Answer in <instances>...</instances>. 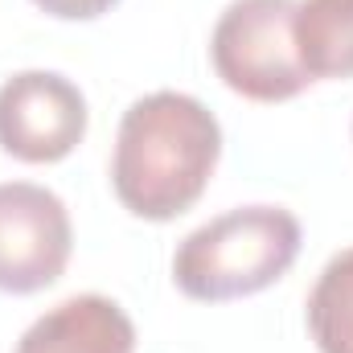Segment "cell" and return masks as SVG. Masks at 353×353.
<instances>
[{
    "mask_svg": "<svg viewBox=\"0 0 353 353\" xmlns=\"http://www.w3.org/2000/svg\"><path fill=\"white\" fill-rule=\"evenodd\" d=\"M304 230L283 205H239L181 239L173 283L201 304L243 300L283 279L300 255Z\"/></svg>",
    "mask_w": 353,
    "mask_h": 353,
    "instance_id": "7a4b0ae2",
    "label": "cell"
},
{
    "mask_svg": "<svg viewBox=\"0 0 353 353\" xmlns=\"http://www.w3.org/2000/svg\"><path fill=\"white\" fill-rule=\"evenodd\" d=\"M292 33L312 83L353 79V0H296Z\"/></svg>",
    "mask_w": 353,
    "mask_h": 353,
    "instance_id": "52a82bcc",
    "label": "cell"
},
{
    "mask_svg": "<svg viewBox=\"0 0 353 353\" xmlns=\"http://www.w3.org/2000/svg\"><path fill=\"white\" fill-rule=\"evenodd\" d=\"M222 157V128L214 111L181 90L136 99L115 136L111 189L119 205L144 222H173L193 210Z\"/></svg>",
    "mask_w": 353,
    "mask_h": 353,
    "instance_id": "6da1fadb",
    "label": "cell"
},
{
    "mask_svg": "<svg viewBox=\"0 0 353 353\" xmlns=\"http://www.w3.org/2000/svg\"><path fill=\"white\" fill-rule=\"evenodd\" d=\"M46 17H58V21H94L103 12H111L119 0H33Z\"/></svg>",
    "mask_w": 353,
    "mask_h": 353,
    "instance_id": "9c48e42d",
    "label": "cell"
},
{
    "mask_svg": "<svg viewBox=\"0 0 353 353\" xmlns=\"http://www.w3.org/2000/svg\"><path fill=\"white\" fill-rule=\"evenodd\" d=\"M308 333L321 353H353V247L316 275L308 292Z\"/></svg>",
    "mask_w": 353,
    "mask_h": 353,
    "instance_id": "ba28073f",
    "label": "cell"
},
{
    "mask_svg": "<svg viewBox=\"0 0 353 353\" xmlns=\"http://www.w3.org/2000/svg\"><path fill=\"white\" fill-rule=\"evenodd\" d=\"M74 251L66 201L33 181L0 185V292L33 296L62 279Z\"/></svg>",
    "mask_w": 353,
    "mask_h": 353,
    "instance_id": "277c9868",
    "label": "cell"
},
{
    "mask_svg": "<svg viewBox=\"0 0 353 353\" xmlns=\"http://www.w3.org/2000/svg\"><path fill=\"white\" fill-rule=\"evenodd\" d=\"M12 353H136V325L111 296L83 292L37 316Z\"/></svg>",
    "mask_w": 353,
    "mask_h": 353,
    "instance_id": "8992f818",
    "label": "cell"
},
{
    "mask_svg": "<svg viewBox=\"0 0 353 353\" xmlns=\"http://www.w3.org/2000/svg\"><path fill=\"white\" fill-rule=\"evenodd\" d=\"M292 21L296 0H230L210 33L214 74L251 103H288L308 90Z\"/></svg>",
    "mask_w": 353,
    "mask_h": 353,
    "instance_id": "3957f363",
    "label": "cell"
},
{
    "mask_svg": "<svg viewBox=\"0 0 353 353\" xmlns=\"http://www.w3.org/2000/svg\"><path fill=\"white\" fill-rule=\"evenodd\" d=\"M87 99L58 70H21L0 83V148L25 165H58L87 136Z\"/></svg>",
    "mask_w": 353,
    "mask_h": 353,
    "instance_id": "5b68a950",
    "label": "cell"
}]
</instances>
